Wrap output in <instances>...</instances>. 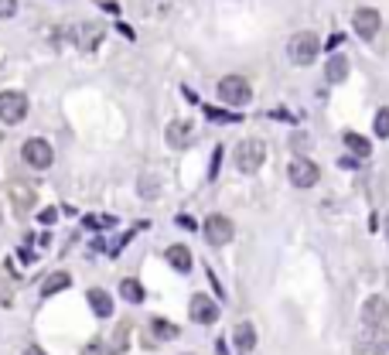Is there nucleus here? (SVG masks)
Returning a JSON list of instances; mask_svg holds the SVG:
<instances>
[{
    "mask_svg": "<svg viewBox=\"0 0 389 355\" xmlns=\"http://www.w3.org/2000/svg\"><path fill=\"white\" fill-rule=\"evenodd\" d=\"M386 239H389V219H386Z\"/></svg>",
    "mask_w": 389,
    "mask_h": 355,
    "instance_id": "bb28decb",
    "label": "nucleus"
},
{
    "mask_svg": "<svg viewBox=\"0 0 389 355\" xmlns=\"http://www.w3.org/2000/svg\"><path fill=\"white\" fill-rule=\"evenodd\" d=\"M41 222H44V226H51V222H55V208H48V212H41Z\"/></svg>",
    "mask_w": 389,
    "mask_h": 355,
    "instance_id": "b1692460",
    "label": "nucleus"
},
{
    "mask_svg": "<svg viewBox=\"0 0 389 355\" xmlns=\"http://www.w3.org/2000/svg\"><path fill=\"white\" fill-rule=\"evenodd\" d=\"M0 219H3V215H0Z\"/></svg>",
    "mask_w": 389,
    "mask_h": 355,
    "instance_id": "c85d7f7f",
    "label": "nucleus"
},
{
    "mask_svg": "<svg viewBox=\"0 0 389 355\" xmlns=\"http://www.w3.org/2000/svg\"><path fill=\"white\" fill-rule=\"evenodd\" d=\"M233 160H235V167H239L242 174H256V171L263 167V160H267V144H263V140H256V137H246V140H239V144H235Z\"/></svg>",
    "mask_w": 389,
    "mask_h": 355,
    "instance_id": "f257e3e1",
    "label": "nucleus"
},
{
    "mask_svg": "<svg viewBox=\"0 0 389 355\" xmlns=\"http://www.w3.org/2000/svg\"><path fill=\"white\" fill-rule=\"evenodd\" d=\"M21 158H24V164H28V167L44 171V167H51L55 151H51V144H48L44 137H31V140H24V147H21Z\"/></svg>",
    "mask_w": 389,
    "mask_h": 355,
    "instance_id": "423d86ee",
    "label": "nucleus"
},
{
    "mask_svg": "<svg viewBox=\"0 0 389 355\" xmlns=\"http://www.w3.org/2000/svg\"><path fill=\"white\" fill-rule=\"evenodd\" d=\"M85 301H89V308H92V315L96 317L113 315V294H110V290H103V287H89V290H85Z\"/></svg>",
    "mask_w": 389,
    "mask_h": 355,
    "instance_id": "f8f14e48",
    "label": "nucleus"
},
{
    "mask_svg": "<svg viewBox=\"0 0 389 355\" xmlns=\"http://www.w3.org/2000/svg\"><path fill=\"white\" fill-rule=\"evenodd\" d=\"M164 256H167V263H171L178 274H188V270H192V249H188L185 242L167 246V253H164Z\"/></svg>",
    "mask_w": 389,
    "mask_h": 355,
    "instance_id": "ddd939ff",
    "label": "nucleus"
},
{
    "mask_svg": "<svg viewBox=\"0 0 389 355\" xmlns=\"http://www.w3.org/2000/svg\"><path fill=\"white\" fill-rule=\"evenodd\" d=\"M342 140H345V147H349L355 158H369V154H372V144H369V140H365L362 133H355V130H349V133H345Z\"/></svg>",
    "mask_w": 389,
    "mask_h": 355,
    "instance_id": "f3484780",
    "label": "nucleus"
},
{
    "mask_svg": "<svg viewBox=\"0 0 389 355\" xmlns=\"http://www.w3.org/2000/svg\"><path fill=\"white\" fill-rule=\"evenodd\" d=\"M379 10H372V7H358L355 14H351V28H355V35L365 41H372L379 35Z\"/></svg>",
    "mask_w": 389,
    "mask_h": 355,
    "instance_id": "6e6552de",
    "label": "nucleus"
},
{
    "mask_svg": "<svg viewBox=\"0 0 389 355\" xmlns=\"http://www.w3.org/2000/svg\"><path fill=\"white\" fill-rule=\"evenodd\" d=\"M31 205H35V195L31 192H21L17 195V208H31Z\"/></svg>",
    "mask_w": 389,
    "mask_h": 355,
    "instance_id": "4be33fe9",
    "label": "nucleus"
},
{
    "mask_svg": "<svg viewBox=\"0 0 389 355\" xmlns=\"http://www.w3.org/2000/svg\"><path fill=\"white\" fill-rule=\"evenodd\" d=\"M201 233L208 239V246H229L235 236V226L229 215H222V212H212L208 219H205V226H201Z\"/></svg>",
    "mask_w": 389,
    "mask_h": 355,
    "instance_id": "20e7f679",
    "label": "nucleus"
},
{
    "mask_svg": "<svg viewBox=\"0 0 389 355\" xmlns=\"http://www.w3.org/2000/svg\"><path fill=\"white\" fill-rule=\"evenodd\" d=\"M215 89H219V99L226 106H246L253 99V85L242 79V76H222Z\"/></svg>",
    "mask_w": 389,
    "mask_h": 355,
    "instance_id": "7ed1b4c3",
    "label": "nucleus"
},
{
    "mask_svg": "<svg viewBox=\"0 0 389 355\" xmlns=\"http://www.w3.org/2000/svg\"><path fill=\"white\" fill-rule=\"evenodd\" d=\"M287 178H290L294 188H314L321 181V167L311 158H294L287 164Z\"/></svg>",
    "mask_w": 389,
    "mask_h": 355,
    "instance_id": "39448f33",
    "label": "nucleus"
},
{
    "mask_svg": "<svg viewBox=\"0 0 389 355\" xmlns=\"http://www.w3.org/2000/svg\"><path fill=\"white\" fill-rule=\"evenodd\" d=\"M178 226H181V229H192L194 222H192V219H188V215H178Z\"/></svg>",
    "mask_w": 389,
    "mask_h": 355,
    "instance_id": "393cba45",
    "label": "nucleus"
},
{
    "mask_svg": "<svg viewBox=\"0 0 389 355\" xmlns=\"http://www.w3.org/2000/svg\"><path fill=\"white\" fill-rule=\"evenodd\" d=\"M17 14V0H0V17H14Z\"/></svg>",
    "mask_w": 389,
    "mask_h": 355,
    "instance_id": "412c9836",
    "label": "nucleus"
},
{
    "mask_svg": "<svg viewBox=\"0 0 389 355\" xmlns=\"http://www.w3.org/2000/svg\"><path fill=\"white\" fill-rule=\"evenodd\" d=\"M24 117H28V96L17 92V89L0 92V119H3L7 126H14V123H21Z\"/></svg>",
    "mask_w": 389,
    "mask_h": 355,
    "instance_id": "0eeeda50",
    "label": "nucleus"
},
{
    "mask_svg": "<svg viewBox=\"0 0 389 355\" xmlns=\"http://www.w3.org/2000/svg\"><path fill=\"white\" fill-rule=\"evenodd\" d=\"M164 140H167L174 151H185V147L192 144V123H188V119H174V123H167Z\"/></svg>",
    "mask_w": 389,
    "mask_h": 355,
    "instance_id": "9b49d317",
    "label": "nucleus"
},
{
    "mask_svg": "<svg viewBox=\"0 0 389 355\" xmlns=\"http://www.w3.org/2000/svg\"><path fill=\"white\" fill-rule=\"evenodd\" d=\"M151 331H154L160 342H171V338L181 335V328H178L174 321H164V317H154V321H151Z\"/></svg>",
    "mask_w": 389,
    "mask_h": 355,
    "instance_id": "a211bd4d",
    "label": "nucleus"
},
{
    "mask_svg": "<svg viewBox=\"0 0 389 355\" xmlns=\"http://www.w3.org/2000/svg\"><path fill=\"white\" fill-rule=\"evenodd\" d=\"M119 294H123V301H130V304H144V287H140V280H123V283H119Z\"/></svg>",
    "mask_w": 389,
    "mask_h": 355,
    "instance_id": "6ab92c4d",
    "label": "nucleus"
},
{
    "mask_svg": "<svg viewBox=\"0 0 389 355\" xmlns=\"http://www.w3.org/2000/svg\"><path fill=\"white\" fill-rule=\"evenodd\" d=\"M376 137H389V106L376 113Z\"/></svg>",
    "mask_w": 389,
    "mask_h": 355,
    "instance_id": "aec40b11",
    "label": "nucleus"
},
{
    "mask_svg": "<svg viewBox=\"0 0 389 355\" xmlns=\"http://www.w3.org/2000/svg\"><path fill=\"white\" fill-rule=\"evenodd\" d=\"M188 317L194 324H215L219 321V304L208 294H194L192 304H188Z\"/></svg>",
    "mask_w": 389,
    "mask_h": 355,
    "instance_id": "1a4fd4ad",
    "label": "nucleus"
},
{
    "mask_svg": "<svg viewBox=\"0 0 389 355\" xmlns=\"http://www.w3.org/2000/svg\"><path fill=\"white\" fill-rule=\"evenodd\" d=\"M24 355H44V349H38V345H28V349H24Z\"/></svg>",
    "mask_w": 389,
    "mask_h": 355,
    "instance_id": "a878e982",
    "label": "nucleus"
},
{
    "mask_svg": "<svg viewBox=\"0 0 389 355\" xmlns=\"http://www.w3.org/2000/svg\"><path fill=\"white\" fill-rule=\"evenodd\" d=\"M317 51H321V38L314 31H297L294 38L287 41V55H290L294 65H311L317 58Z\"/></svg>",
    "mask_w": 389,
    "mask_h": 355,
    "instance_id": "f03ea898",
    "label": "nucleus"
},
{
    "mask_svg": "<svg viewBox=\"0 0 389 355\" xmlns=\"http://www.w3.org/2000/svg\"><path fill=\"white\" fill-rule=\"evenodd\" d=\"M324 79L331 82V85L349 79V58H345V55H331L328 65H324Z\"/></svg>",
    "mask_w": 389,
    "mask_h": 355,
    "instance_id": "2eb2a0df",
    "label": "nucleus"
},
{
    "mask_svg": "<svg viewBox=\"0 0 389 355\" xmlns=\"http://www.w3.org/2000/svg\"><path fill=\"white\" fill-rule=\"evenodd\" d=\"M72 287V276L65 274V270H58V274H51L44 283H41V297H51V294H62V290H69Z\"/></svg>",
    "mask_w": 389,
    "mask_h": 355,
    "instance_id": "dca6fc26",
    "label": "nucleus"
},
{
    "mask_svg": "<svg viewBox=\"0 0 389 355\" xmlns=\"http://www.w3.org/2000/svg\"><path fill=\"white\" fill-rule=\"evenodd\" d=\"M389 317V301L386 297H379V294H372V297H365V304H362V321L369 324V328H383Z\"/></svg>",
    "mask_w": 389,
    "mask_h": 355,
    "instance_id": "9d476101",
    "label": "nucleus"
},
{
    "mask_svg": "<svg viewBox=\"0 0 389 355\" xmlns=\"http://www.w3.org/2000/svg\"><path fill=\"white\" fill-rule=\"evenodd\" d=\"M233 342H235L239 352H253V349H256V328H253L249 321H239L233 328Z\"/></svg>",
    "mask_w": 389,
    "mask_h": 355,
    "instance_id": "4468645a",
    "label": "nucleus"
},
{
    "mask_svg": "<svg viewBox=\"0 0 389 355\" xmlns=\"http://www.w3.org/2000/svg\"><path fill=\"white\" fill-rule=\"evenodd\" d=\"M338 164H342V167H349V171H355V167H358V158H342Z\"/></svg>",
    "mask_w": 389,
    "mask_h": 355,
    "instance_id": "5701e85b",
    "label": "nucleus"
},
{
    "mask_svg": "<svg viewBox=\"0 0 389 355\" xmlns=\"http://www.w3.org/2000/svg\"><path fill=\"white\" fill-rule=\"evenodd\" d=\"M185 355H194V352H185Z\"/></svg>",
    "mask_w": 389,
    "mask_h": 355,
    "instance_id": "cd10ccee",
    "label": "nucleus"
}]
</instances>
